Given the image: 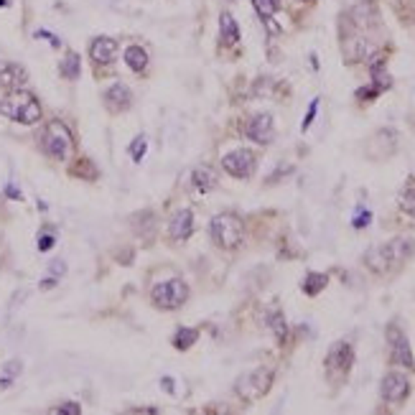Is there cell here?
<instances>
[{
    "label": "cell",
    "instance_id": "30bf717a",
    "mask_svg": "<svg viewBox=\"0 0 415 415\" xmlns=\"http://www.w3.org/2000/svg\"><path fill=\"white\" fill-rule=\"evenodd\" d=\"M245 135H248V141L257 143V146H268V143H273V135H275L273 115L260 113V115H255V117H250L248 125H245Z\"/></svg>",
    "mask_w": 415,
    "mask_h": 415
},
{
    "label": "cell",
    "instance_id": "ac0fdd59",
    "mask_svg": "<svg viewBox=\"0 0 415 415\" xmlns=\"http://www.w3.org/2000/svg\"><path fill=\"white\" fill-rule=\"evenodd\" d=\"M328 286V275L326 273H308L301 283V290L306 295H319Z\"/></svg>",
    "mask_w": 415,
    "mask_h": 415
},
{
    "label": "cell",
    "instance_id": "4316f807",
    "mask_svg": "<svg viewBox=\"0 0 415 415\" xmlns=\"http://www.w3.org/2000/svg\"><path fill=\"white\" fill-rule=\"evenodd\" d=\"M380 89L375 87V84H369V87H362L357 89V100H364V102H372L375 97H380Z\"/></svg>",
    "mask_w": 415,
    "mask_h": 415
},
{
    "label": "cell",
    "instance_id": "4dcf8cb0",
    "mask_svg": "<svg viewBox=\"0 0 415 415\" xmlns=\"http://www.w3.org/2000/svg\"><path fill=\"white\" fill-rule=\"evenodd\" d=\"M51 248H54V237H51V235L41 237V240H39V250H41V253H46V250H51Z\"/></svg>",
    "mask_w": 415,
    "mask_h": 415
},
{
    "label": "cell",
    "instance_id": "8992f818",
    "mask_svg": "<svg viewBox=\"0 0 415 415\" xmlns=\"http://www.w3.org/2000/svg\"><path fill=\"white\" fill-rule=\"evenodd\" d=\"M324 364H326L328 380L336 382V385H342V382L349 377V372H352V364H355V349H352V344L336 342L334 347L328 349Z\"/></svg>",
    "mask_w": 415,
    "mask_h": 415
},
{
    "label": "cell",
    "instance_id": "44dd1931",
    "mask_svg": "<svg viewBox=\"0 0 415 415\" xmlns=\"http://www.w3.org/2000/svg\"><path fill=\"white\" fill-rule=\"evenodd\" d=\"M196 339H199V331H196V328L181 326V328H176V334H174V347L184 352V349H189L191 344H196Z\"/></svg>",
    "mask_w": 415,
    "mask_h": 415
},
{
    "label": "cell",
    "instance_id": "5bb4252c",
    "mask_svg": "<svg viewBox=\"0 0 415 415\" xmlns=\"http://www.w3.org/2000/svg\"><path fill=\"white\" fill-rule=\"evenodd\" d=\"M105 105H108L113 113H122V110H127L133 105V94H130V89H127L122 82H115L113 87L105 92Z\"/></svg>",
    "mask_w": 415,
    "mask_h": 415
},
{
    "label": "cell",
    "instance_id": "7402d4cb",
    "mask_svg": "<svg viewBox=\"0 0 415 415\" xmlns=\"http://www.w3.org/2000/svg\"><path fill=\"white\" fill-rule=\"evenodd\" d=\"M255 11H257V15L262 18V23L265 20H273V15L278 13V8H281V3L278 0H253Z\"/></svg>",
    "mask_w": 415,
    "mask_h": 415
},
{
    "label": "cell",
    "instance_id": "e0dca14e",
    "mask_svg": "<svg viewBox=\"0 0 415 415\" xmlns=\"http://www.w3.org/2000/svg\"><path fill=\"white\" fill-rule=\"evenodd\" d=\"M219 39H222V46H235L237 41H240V26L232 18V13L219 15Z\"/></svg>",
    "mask_w": 415,
    "mask_h": 415
},
{
    "label": "cell",
    "instance_id": "ffe728a7",
    "mask_svg": "<svg viewBox=\"0 0 415 415\" xmlns=\"http://www.w3.org/2000/svg\"><path fill=\"white\" fill-rule=\"evenodd\" d=\"M125 64L133 72H143V69L148 67V54H146V49L143 46H127L125 51Z\"/></svg>",
    "mask_w": 415,
    "mask_h": 415
},
{
    "label": "cell",
    "instance_id": "7a4b0ae2",
    "mask_svg": "<svg viewBox=\"0 0 415 415\" xmlns=\"http://www.w3.org/2000/svg\"><path fill=\"white\" fill-rule=\"evenodd\" d=\"M0 113L6 115L8 120H15L20 125H34L41 120V105L31 92L23 89H11V92L0 100Z\"/></svg>",
    "mask_w": 415,
    "mask_h": 415
},
{
    "label": "cell",
    "instance_id": "3957f363",
    "mask_svg": "<svg viewBox=\"0 0 415 415\" xmlns=\"http://www.w3.org/2000/svg\"><path fill=\"white\" fill-rule=\"evenodd\" d=\"M209 235H212V242L219 245L222 250H235L245 240V224L232 212H222L209 222Z\"/></svg>",
    "mask_w": 415,
    "mask_h": 415
},
{
    "label": "cell",
    "instance_id": "d6a6232c",
    "mask_svg": "<svg viewBox=\"0 0 415 415\" xmlns=\"http://www.w3.org/2000/svg\"><path fill=\"white\" fill-rule=\"evenodd\" d=\"M163 390H166V392H174V382H171V380H168V377H163Z\"/></svg>",
    "mask_w": 415,
    "mask_h": 415
},
{
    "label": "cell",
    "instance_id": "e575fe53",
    "mask_svg": "<svg viewBox=\"0 0 415 415\" xmlns=\"http://www.w3.org/2000/svg\"><path fill=\"white\" fill-rule=\"evenodd\" d=\"M298 3H314V0H298Z\"/></svg>",
    "mask_w": 415,
    "mask_h": 415
},
{
    "label": "cell",
    "instance_id": "f546056e",
    "mask_svg": "<svg viewBox=\"0 0 415 415\" xmlns=\"http://www.w3.org/2000/svg\"><path fill=\"white\" fill-rule=\"evenodd\" d=\"M316 110H319V100L311 102V108H308V113H306V120H303V130L311 127V122H314V117H316Z\"/></svg>",
    "mask_w": 415,
    "mask_h": 415
},
{
    "label": "cell",
    "instance_id": "277c9868",
    "mask_svg": "<svg viewBox=\"0 0 415 415\" xmlns=\"http://www.w3.org/2000/svg\"><path fill=\"white\" fill-rule=\"evenodd\" d=\"M41 148L54 161H69L74 151V135L61 120H51L41 135Z\"/></svg>",
    "mask_w": 415,
    "mask_h": 415
},
{
    "label": "cell",
    "instance_id": "cb8c5ba5",
    "mask_svg": "<svg viewBox=\"0 0 415 415\" xmlns=\"http://www.w3.org/2000/svg\"><path fill=\"white\" fill-rule=\"evenodd\" d=\"M61 74L64 79H77L79 77V56L77 54H67L61 61Z\"/></svg>",
    "mask_w": 415,
    "mask_h": 415
},
{
    "label": "cell",
    "instance_id": "d4e9b609",
    "mask_svg": "<svg viewBox=\"0 0 415 415\" xmlns=\"http://www.w3.org/2000/svg\"><path fill=\"white\" fill-rule=\"evenodd\" d=\"M74 176H82V179H97V168L92 166V163L87 161V158H82L77 166L72 168Z\"/></svg>",
    "mask_w": 415,
    "mask_h": 415
},
{
    "label": "cell",
    "instance_id": "1f68e13d",
    "mask_svg": "<svg viewBox=\"0 0 415 415\" xmlns=\"http://www.w3.org/2000/svg\"><path fill=\"white\" fill-rule=\"evenodd\" d=\"M54 286H56L54 278H46V281L41 283V290H49V288H54Z\"/></svg>",
    "mask_w": 415,
    "mask_h": 415
},
{
    "label": "cell",
    "instance_id": "52a82bcc",
    "mask_svg": "<svg viewBox=\"0 0 415 415\" xmlns=\"http://www.w3.org/2000/svg\"><path fill=\"white\" fill-rule=\"evenodd\" d=\"M151 301L163 311H176L189 301V286L181 278H171V281L158 283L151 290Z\"/></svg>",
    "mask_w": 415,
    "mask_h": 415
},
{
    "label": "cell",
    "instance_id": "83f0119b",
    "mask_svg": "<svg viewBox=\"0 0 415 415\" xmlns=\"http://www.w3.org/2000/svg\"><path fill=\"white\" fill-rule=\"evenodd\" d=\"M51 413H59V415H79L82 408L77 405V402H64V405H59V408H54Z\"/></svg>",
    "mask_w": 415,
    "mask_h": 415
},
{
    "label": "cell",
    "instance_id": "4fadbf2b",
    "mask_svg": "<svg viewBox=\"0 0 415 415\" xmlns=\"http://www.w3.org/2000/svg\"><path fill=\"white\" fill-rule=\"evenodd\" d=\"M28 72L20 64H13V61H3L0 64V87L6 89H20L26 84Z\"/></svg>",
    "mask_w": 415,
    "mask_h": 415
},
{
    "label": "cell",
    "instance_id": "484cf974",
    "mask_svg": "<svg viewBox=\"0 0 415 415\" xmlns=\"http://www.w3.org/2000/svg\"><path fill=\"white\" fill-rule=\"evenodd\" d=\"M146 148H148V141L146 138H138V141L133 143V148H130V155H133V161L138 163V161H143V155H146Z\"/></svg>",
    "mask_w": 415,
    "mask_h": 415
},
{
    "label": "cell",
    "instance_id": "6da1fadb",
    "mask_svg": "<svg viewBox=\"0 0 415 415\" xmlns=\"http://www.w3.org/2000/svg\"><path fill=\"white\" fill-rule=\"evenodd\" d=\"M415 255V240L413 237H395V240L385 242V245H377V248H369L364 253V265L375 275H395L397 270L405 265Z\"/></svg>",
    "mask_w": 415,
    "mask_h": 415
},
{
    "label": "cell",
    "instance_id": "7c38bea8",
    "mask_svg": "<svg viewBox=\"0 0 415 415\" xmlns=\"http://www.w3.org/2000/svg\"><path fill=\"white\" fill-rule=\"evenodd\" d=\"M168 235L171 240L176 242H186L189 237L194 235V215H191V209H179L168 224Z\"/></svg>",
    "mask_w": 415,
    "mask_h": 415
},
{
    "label": "cell",
    "instance_id": "9c48e42d",
    "mask_svg": "<svg viewBox=\"0 0 415 415\" xmlns=\"http://www.w3.org/2000/svg\"><path fill=\"white\" fill-rule=\"evenodd\" d=\"M388 342H390V357H392V364H400V367L415 369V357L410 352V342L405 339L397 326L388 328Z\"/></svg>",
    "mask_w": 415,
    "mask_h": 415
},
{
    "label": "cell",
    "instance_id": "d6986e66",
    "mask_svg": "<svg viewBox=\"0 0 415 415\" xmlns=\"http://www.w3.org/2000/svg\"><path fill=\"white\" fill-rule=\"evenodd\" d=\"M265 321H268V326H270V331L275 334V339H278L281 344L286 342V336H288V324H286V319H283L281 308H273Z\"/></svg>",
    "mask_w": 415,
    "mask_h": 415
},
{
    "label": "cell",
    "instance_id": "9a60e30c",
    "mask_svg": "<svg viewBox=\"0 0 415 415\" xmlns=\"http://www.w3.org/2000/svg\"><path fill=\"white\" fill-rule=\"evenodd\" d=\"M117 54V41L108 39V36H100V39L92 41L89 46V56H92L94 64H110Z\"/></svg>",
    "mask_w": 415,
    "mask_h": 415
},
{
    "label": "cell",
    "instance_id": "836d02e7",
    "mask_svg": "<svg viewBox=\"0 0 415 415\" xmlns=\"http://www.w3.org/2000/svg\"><path fill=\"white\" fill-rule=\"evenodd\" d=\"M8 196H15V199H18V189H13V186H8Z\"/></svg>",
    "mask_w": 415,
    "mask_h": 415
},
{
    "label": "cell",
    "instance_id": "5b68a950",
    "mask_svg": "<svg viewBox=\"0 0 415 415\" xmlns=\"http://www.w3.org/2000/svg\"><path fill=\"white\" fill-rule=\"evenodd\" d=\"M273 380H275L273 369L257 367V369H250L248 375H242L240 380H237L235 390L245 402H255L268 395L270 388H273Z\"/></svg>",
    "mask_w": 415,
    "mask_h": 415
},
{
    "label": "cell",
    "instance_id": "603a6c76",
    "mask_svg": "<svg viewBox=\"0 0 415 415\" xmlns=\"http://www.w3.org/2000/svg\"><path fill=\"white\" fill-rule=\"evenodd\" d=\"M397 201H400L402 212L415 219V184H408V186L402 189V194H400V199H397Z\"/></svg>",
    "mask_w": 415,
    "mask_h": 415
},
{
    "label": "cell",
    "instance_id": "2e32d148",
    "mask_svg": "<svg viewBox=\"0 0 415 415\" xmlns=\"http://www.w3.org/2000/svg\"><path fill=\"white\" fill-rule=\"evenodd\" d=\"M191 186H194V191H199V194H209V191H215L217 189V176L215 171L209 166H199L191 174Z\"/></svg>",
    "mask_w": 415,
    "mask_h": 415
},
{
    "label": "cell",
    "instance_id": "f1b7e54d",
    "mask_svg": "<svg viewBox=\"0 0 415 415\" xmlns=\"http://www.w3.org/2000/svg\"><path fill=\"white\" fill-rule=\"evenodd\" d=\"M369 219H372V215H369V209H359V212L355 215V222H352V224H355L357 229H362V227H367Z\"/></svg>",
    "mask_w": 415,
    "mask_h": 415
},
{
    "label": "cell",
    "instance_id": "8fae6325",
    "mask_svg": "<svg viewBox=\"0 0 415 415\" xmlns=\"http://www.w3.org/2000/svg\"><path fill=\"white\" fill-rule=\"evenodd\" d=\"M410 395V380L402 372H388L382 377V400L385 402H405Z\"/></svg>",
    "mask_w": 415,
    "mask_h": 415
},
{
    "label": "cell",
    "instance_id": "ba28073f",
    "mask_svg": "<svg viewBox=\"0 0 415 415\" xmlns=\"http://www.w3.org/2000/svg\"><path fill=\"white\" fill-rule=\"evenodd\" d=\"M222 166H224V171L229 176H235V179H250L255 174L257 158H255V153L248 151V148H237V151H232V153H227L222 158Z\"/></svg>",
    "mask_w": 415,
    "mask_h": 415
}]
</instances>
